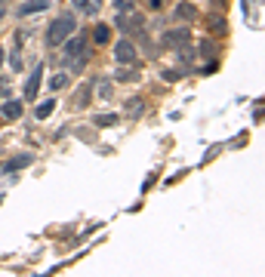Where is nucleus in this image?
<instances>
[{"label":"nucleus","mask_w":265,"mask_h":277,"mask_svg":"<svg viewBox=\"0 0 265 277\" xmlns=\"http://www.w3.org/2000/svg\"><path fill=\"white\" fill-rule=\"evenodd\" d=\"M71 3H74L84 16H96V13H99V3H93V0H71Z\"/></svg>","instance_id":"obj_9"},{"label":"nucleus","mask_w":265,"mask_h":277,"mask_svg":"<svg viewBox=\"0 0 265 277\" xmlns=\"http://www.w3.org/2000/svg\"><path fill=\"white\" fill-rule=\"evenodd\" d=\"M74 31H77V19H74L71 13H62V16L50 25V31H47V43H50V46H62Z\"/></svg>","instance_id":"obj_1"},{"label":"nucleus","mask_w":265,"mask_h":277,"mask_svg":"<svg viewBox=\"0 0 265 277\" xmlns=\"http://www.w3.org/2000/svg\"><path fill=\"white\" fill-rule=\"evenodd\" d=\"M89 89H93V86H84V89H77V96H74V102H77V105H89Z\"/></svg>","instance_id":"obj_16"},{"label":"nucleus","mask_w":265,"mask_h":277,"mask_svg":"<svg viewBox=\"0 0 265 277\" xmlns=\"http://www.w3.org/2000/svg\"><path fill=\"white\" fill-rule=\"evenodd\" d=\"M185 40H188V28H179V31H167L164 34V43L167 46H182Z\"/></svg>","instance_id":"obj_7"},{"label":"nucleus","mask_w":265,"mask_h":277,"mask_svg":"<svg viewBox=\"0 0 265 277\" xmlns=\"http://www.w3.org/2000/svg\"><path fill=\"white\" fill-rule=\"evenodd\" d=\"M93 37H96V43H108V40H111V28H108V25H96V34H93Z\"/></svg>","instance_id":"obj_12"},{"label":"nucleus","mask_w":265,"mask_h":277,"mask_svg":"<svg viewBox=\"0 0 265 277\" xmlns=\"http://www.w3.org/2000/svg\"><path fill=\"white\" fill-rule=\"evenodd\" d=\"M118 80H123V83H126V80H139V71H136V68H120Z\"/></svg>","instance_id":"obj_14"},{"label":"nucleus","mask_w":265,"mask_h":277,"mask_svg":"<svg viewBox=\"0 0 265 277\" xmlns=\"http://www.w3.org/2000/svg\"><path fill=\"white\" fill-rule=\"evenodd\" d=\"M118 25H120V31L130 34V31H142L145 28V19L142 16H126V13H120L118 16Z\"/></svg>","instance_id":"obj_4"},{"label":"nucleus","mask_w":265,"mask_h":277,"mask_svg":"<svg viewBox=\"0 0 265 277\" xmlns=\"http://www.w3.org/2000/svg\"><path fill=\"white\" fill-rule=\"evenodd\" d=\"M210 25H213V31H216V34H225V31H228L222 16H213V19H210Z\"/></svg>","instance_id":"obj_18"},{"label":"nucleus","mask_w":265,"mask_h":277,"mask_svg":"<svg viewBox=\"0 0 265 277\" xmlns=\"http://www.w3.org/2000/svg\"><path fill=\"white\" fill-rule=\"evenodd\" d=\"M40 77H43V65H37V68H34V74L28 77V83H25V102H34V99H37Z\"/></svg>","instance_id":"obj_3"},{"label":"nucleus","mask_w":265,"mask_h":277,"mask_svg":"<svg viewBox=\"0 0 265 277\" xmlns=\"http://www.w3.org/2000/svg\"><path fill=\"white\" fill-rule=\"evenodd\" d=\"M118 120H120L118 114H99V117H96V126H114Z\"/></svg>","instance_id":"obj_13"},{"label":"nucleus","mask_w":265,"mask_h":277,"mask_svg":"<svg viewBox=\"0 0 265 277\" xmlns=\"http://www.w3.org/2000/svg\"><path fill=\"white\" fill-rule=\"evenodd\" d=\"M198 16V9H194L191 3H179L176 6V19H194Z\"/></svg>","instance_id":"obj_11"},{"label":"nucleus","mask_w":265,"mask_h":277,"mask_svg":"<svg viewBox=\"0 0 265 277\" xmlns=\"http://www.w3.org/2000/svg\"><path fill=\"white\" fill-rule=\"evenodd\" d=\"M114 59H118L120 65H126V62H133V59H136V46H133L130 37H123V40L114 43Z\"/></svg>","instance_id":"obj_2"},{"label":"nucleus","mask_w":265,"mask_h":277,"mask_svg":"<svg viewBox=\"0 0 265 277\" xmlns=\"http://www.w3.org/2000/svg\"><path fill=\"white\" fill-rule=\"evenodd\" d=\"M84 53V34H71V37L65 40V59H74V55H80Z\"/></svg>","instance_id":"obj_5"},{"label":"nucleus","mask_w":265,"mask_h":277,"mask_svg":"<svg viewBox=\"0 0 265 277\" xmlns=\"http://www.w3.org/2000/svg\"><path fill=\"white\" fill-rule=\"evenodd\" d=\"M28 164H31V154H19V157L9 160V164H3V176H9V172H16L22 166H28Z\"/></svg>","instance_id":"obj_8"},{"label":"nucleus","mask_w":265,"mask_h":277,"mask_svg":"<svg viewBox=\"0 0 265 277\" xmlns=\"http://www.w3.org/2000/svg\"><path fill=\"white\" fill-rule=\"evenodd\" d=\"M50 9V0H28V3L19 6V16H34V13H43Z\"/></svg>","instance_id":"obj_6"},{"label":"nucleus","mask_w":265,"mask_h":277,"mask_svg":"<svg viewBox=\"0 0 265 277\" xmlns=\"http://www.w3.org/2000/svg\"><path fill=\"white\" fill-rule=\"evenodd\" d=\"M0 65H3V50H0Z\"/></svg>","instance_id":"obj_23"},{"label":"nucleus","mask_w":265,"mask_h":277,"mask_svg":"<svg viewBox=\"0 0 265 277\" xmlns=\"http://www.w3.org/2000/svg\"><path fill=\"white\" fill-rule=\"evenodd\" d=\"M160 6V0H151V9H157Z\"/></svg>","instance_id":"obj_22"},{"label":"nucleus","mask_w":265,"mask_h":277,"mask_svg":"<svg viewBox=\"0 0 265 277\" xmlns=\"http://www.w3.org/2000/svg\"><path fill=\"white\" fill-rule=\"evenodd\" d=\"M96 89H99V96H105V99L111 96V86L105 83V77H102V80H99V83H96Z\"/></svg>","instance_id":"obj_20"},{"label":"nucleus","mask_w":265,"mask_h":277,"mask_svg":"<svg viewBox=\"0 0 265 277\" xmlns=\"http://www.w3.org/2000/svg\"><path fill=\"white\" fill-rule=\"evenodd\" d=\"M114 6H118V13H126V9H130V13H133V0H118V3H114Z\"/></svg>","instance_id":"obj_21"},{"label":"nucleus","mask_w":265,"mask_h":277,"mask_svg":"<svg viewBox=\"0 0 265 277\" xmlns=\"http://www.w3.org/2000/svg\"><path fill=\"white\" fill-rule=\"evenodd\" d=\"M126 114L139 117V114H142V99H130V102H126Z\"/></svg>","instance_id":"obj_15"},{"label":"nucleus","mask_w":265,"mask_h":277,"mask_svg":"<svg viewBox=\"0 0 265 277\" xmlns=\"http://www.w3.org/2000/svg\"><path fill=\"white\" fill-rule=\"evenodd\" d=\"M3 117H9V120L22 117V102H6V105H3Z\"/></svg>","instance_id":"obj_10"},{"label":"nucleus","mask_w":265,"mask_h":277,"mask_svg":"<svg viewBox=\"0 0 265 277\" xmlns=\"http://www.w3.org/2000/svg\"><path fill=\"white\" fill-rule=\"evenodd\" d=\"M65 83H68V80H65V74H56V77H50V86H53V89H62Z\"/></svg>","instance_id":"obj_19"},{"label":"nucleus","mask_w":265,"mask_h":277,"mask_svg":"<svg viewBox=\"0 0 265 277\" xmlns=\"http://www.w3.org/2000/svg\"><path fill=\"white\" fill-rule=\"evenodd\" d=\"M53 108H56V102H43V105H37V111H34V114L43 120V117H50V114H53Z\"/></svg>","instance_id":"obj_17"}]
</instances>
